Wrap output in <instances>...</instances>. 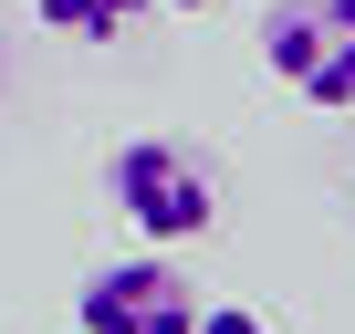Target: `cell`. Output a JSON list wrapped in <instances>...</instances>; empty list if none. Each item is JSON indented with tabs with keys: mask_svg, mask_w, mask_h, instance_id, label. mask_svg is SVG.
I'll use <instances>...</instances> for the list:
<instances>
[{
	"mask_svg": "<svg viewBox=\"0 0 355 334\" xmlns=\"http://www.w3.org/2000/svg\"><path fill=\"white\" fill-rule=\"evenodd\" d=\"M105 188H115L125 230L157 240V251L209 240V230H220V167H209L189 136H125V146L105 157Z\"/></svg>",
	"mask_w": 355,
	"mask_h": 334,
	"instance_id": "obj_1",
	"label": "cell"
},
{
	"mask_svg": "<svg viewBox=\"0 0 355 334\" xmlns=\"http://www.w3.org/2000/svg\"><path fill=\"white\" fill-rule=\"evenodd\" d=\"M261 63L303 105L345 115L355 105V0H272L261 11Z\"/></svg>",
	"mask_w": 355,
	"mask_h": 334,
	"instance_id": "obj_2",
	"label": "cell"
},
{
	"mask_svg": "<svg viewBox=\"0 0 355 334\" xmlns=\"http://www.w3.org/2000/svg\"><path fill=\"white\" fill-rule=\"evenodd\" d=\"M199 324V282L178 261H105L84 292H73V334H189Z\"/></svg>",
	"mask_w": 355,
	"mask_h": 334,
	"instance_id": "obj_3",
	"label": "cell"
},
{
	"mask_svg": "<svg viewBox=\"0 0 355 334\" xmlns=\"http://www.w3.org/2000/svg\"><path fill=\"white\" fill-rule=\"evenodd\" d=\"M32 11H42V32H53V42H125V32L157 11V0H32Z\"/></svg>",
	"mask_w": 355,
	"mask_h": 334,
	"instance_id": "obj_4",
	"label": "cell"
},
{
	"mask_svg": "<svg viewBox=\"0 0 355 334\" xmlns=\"http://www.w3.org/2000/svg\"><path fill=\"white\" fill-rule=\"evenodd\" d=\"M189 334H272V324H261V313H251V303H209V313H199V324H189Z\"/></svg>",
	"mask_w": 355,
	"mask_h": 334,
	"instance_id": "obj_5",
	"label": "cell"
},
{
	"mask_svg": "<svg viewBox=\"0 0 355 334\" xmlns=\"http://www.w3.org/2000/svg\"><path fill=\"white\" fill-rule=\"evenodd\" d=\"M157 11H209V0H157Z\"/></svg>",
	"mask_w": 355,
	"mask_h": 334,
	"instance_id": "obj_6",
	"label": "cell"
}]
</instances>
